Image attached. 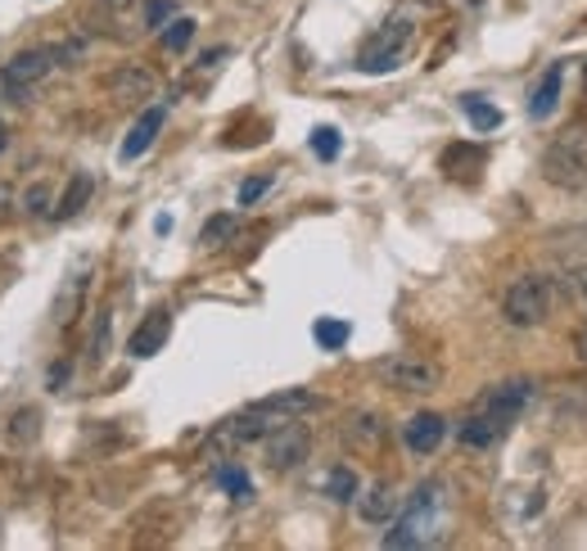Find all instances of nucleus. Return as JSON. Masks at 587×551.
Returning <instances> with one entry per match:
<instances>
[{
  "label": "nucleus",
  "mask_w": 587,
  "mask_h": 551,
  "mask_svg": "<svg viewBox=\"0 0 587 551\" xmlns=\"http://www.w3.org/2000/svg\"><path fill=\"white\" fill-rule=\"evenodd\" d=\"M533 393H538V384H533V380L510 376V380H502V384H493V389L484 393V407H480V412H488L502 429H510V425H516V421L529 412Z\"/></svg>",
  "instance_id": "obj_8"
},
{
  "label": "nucleus",
  "mask_w": 587,
  "mask_h": 551,
  "mask_svg": "<svg viewBox=\"0 0 587 551\" xmlns=\"http://www.w3.org/2000/svg\"><path fill=\"white\" fill-rule=\"evenodd\" d=\"M488 163V154L480 150V145H470V140H457L444 150V159H438V168H444V176L452 181H474L480 176V168Z\"/></svg>",
  "instance_id": "obj_15"
},
{
  "label": "nucleus",
  "mask_w": 587,
  "mask_h": 551,
  "mask_svg": "<svg viewBox=\"0 0 587 551\" xmlns=\"http://www.w3.org/2000/svg\"><path fill=\"white\" fill-rule=\"evenodd\" d=\"M448 484L444 480H429L412 493V502L402 506V516L393 520V529L384 533V547L393 551H407V547H434L448 529Z\"/></svg>",
  "instance_id": "obj_1"
},
{
  "label": "nucleus",
  "mask_w": 587,
  "mask_h": 551,
  "mask_svg": "<svg viewBox=\"0 0 587 551\" xmlns=\"http://www.w3.org/2000/svg\"><path fill=\"white\" fill-rule=\"evenodd\" d=\"M308 448H312V434H308V425L299 421V416H289V421H280L267 438H263V452H267V466L272 470H294V466H303V457H308Z\"/></svg>",
  "instance_id": "obj_7"
},
{
  "label": "nucleus",
  "mask_w": 587,
  "mask_h": 551,
  "mask_svg": "<svg viewBox=\"0 0 587 551\" xmlns=\"http://www.w3.org/2000/svg\"><path fill=\"white\" fill-rule=\"evenodd\" d=\"M14 204H19V195H14V186H0V222H10V217L19 213Z\"/></svg>",
  "instance_id": "obj_31"
},
{
  "label": "nucleus",
  "mask_w": 587,
  "mask_h": 551,
  "mask_svg": "<svg viewBox=\"0 0 587 551\" xmlns=\"http://www.w3.org/2000/svg\"><path fill=\"white\" fill-rule=\"evenodd\" d=\"M253 407H263V412H272V416H308V412H316V407H325V398H316L312 389H285V393H267V398H258Z\"/></svg>",
  "instance_id": "obj_16"
},
{
  "label": "nucleus",
  "mask_w": 587,
  "mask_h": 551,
  "mask_svg": "<svg viewBox=\"0 0 587 551\" xmlns=\"http://www.w3.org/2000/svg\"><path fill=\"white\" fill-rule=\"evenodd\" d=\"M46 380H50V389H64V380H68V361H55Z\"/></svg>",
  "instance_id": "obj_32"
},
{
  "label": "nucleus",
  "mask_w": 587,
  "mask_h": 551,
  "mask_svg": "<svg viewBox=\"0 0 587 551\" xmlns=\"http://www.w3.org/2000/svg\"><path fill=\"white\" fill-rule=\"evenodd\" d=\"M357 470L353 466H330V474H325V493H330V502H353L357 497Z\"/></svg>",
  "instance_id": "obj_22"
},
{
  "label": "nucleus",
  "mask_w": 587,
  "mask_h": 551,
  "mask_svg": "<svg viewBox=\"0 0 587 551\" xmlns=\"http://www.w3.org/2000/svg\"><path fill=\"white\" fill-rule=\"evenodd\" d=\"M87 289H91V263H78V267L68 272V280L59 285V299H55V325L59 330H68L72 321H78Z\"/></svg>",
  "instance_id": "obj_10"
},
{
  "label": "nucleus",
  "mask_w": 587,
  "mask_h": 551,
  "mask_svg": "<svg viewBox=\"0 0 587 551\" xmlns=\"http://www.w3.org/2000/svg\"><path fill=\"white\" fill-rule=\"evenodd\" d=\"M172 23V0H150V5H145V27H168Z\"/></svg>",
  "instance_id": "obj_30"
},
{
  "label": "nucleus",
  "mask_w": 587,
  "mask_h": 551,
  "mask_svg": "<svg viewBox=\"0 0 587 551\" xmlns=\"http://www.w3.org/2000/svg\"><path fill=\"white\" fill-rule=\"evenodd\" d=\"M91 191H95V181H91V172H72V181H68V191L59 195V208H55V217H59V222H68V217H78V213L87 208Z\"/></svg>",
  "instance_id": "obj_19"
},
{
  "label": "nucleus",
  "mask_w": 587,
  "mask_h": 551,
  "mask_svg": "<svg viewBox=\"0 0 587 551\" xmlns=\"http://www.w3.org/2000/svg\"><path fill=\"white\" fill-rule=\"evenodd\" d=\"M104 91L114 100H150L154 95V72L140 68V64H123L104 78Z\"/></svg>",
  "instance_id": "obj_14"
},
{
  "label": "nucleus",
  "mask_w": 587,
  "mask_h": 551,
  "mask_svg": "<svg viewBox=\"0 0 587 551\" xmlns=\"http://www.w3.org/2000/svg\"><path fill=\"white\" fill-rule=\"evenodd\" d=\"M267 191H272V176H249L244 186H240V195H235V199H240V208H249V204H258Z\"/></svg>",
  "instance_id": "obj_29"
},
{
  "label": "nucleus",
  "mask_w": 587,
  "mask_h": 551,
  "mask_svg": "<svg viewBox=\"0 0 587 551\" xmlns=\"http://www.w3.org/2000/svg\"><path fill=\"white\" fill-rule=\"evenodd\" d=\"M235 227H240V222H235L231 213H217V217H208V222H204L199 244H204V249H222V244L235 236Z\"/></svg>",
  "instance_id": "obj_24"
},
{
  "label": "nucleus",
  "mask_w": 587,
  "mask_h": 551,
  "mask_svg": "<svg viewBox=\"0 0 587 551\" xmlns=\"http://www.w3.org/2000/svg\"><path fill=\"white\" fill-rule=\"evenodd\" d=\"M398 510V493H393V484H371L366 493H357V516L366 520V525H384L389 516Z\"/></svg>",
  "instance_id": "obj_18"
},
{
  "label": "nucleus",
  "mask_w": 587,
  "mask_h": 551,
  "mask_svg": "<svg viewBox=\"0 0 587 551\" xmlns=\"http://www.w3.org/2000/svg\"><path fill=\"white\" fill-rule=\"evenodd\" d=\"M542 176L556 191H583L587 186V127L561 131L542 154Z\"/></svg>",
  "instance_id": "obj_2"
},
{
  "label": "nucleus",
  "mask_w": 587,
  "mask_h": 551,
  "mask_svg": "<svg viewBox=\"0 0 587 551\" xmlns=\"http://www.w3.org/2000/svg\"><path fill=\"white\" fill-rule=\"evenodd\" d=\"M412 36H416V23H412L407 14H393V19L371 36V42L361 46L357 68H361V72H371V78H380V72H393L402 59H407Z\"/></svg>",
  "instance_id": "obj_4"
},
{
  "label": "nucleus",
  "mask_w": 587,
  "mask_h": 551,
  "mask_svg": "<svg viewBox=\"0 0 587 551\" xmlns=\"http://www.w3.org/2000/svg\"><path fill=\"white\" fill-rule=\"evenodd\" d=\"M348 438H357V444H366V448H376L380 438H384V425H380V416H357V421L348 425Z\"/></svg>",
  "instance_id": "obj_27"
},
{
  "label": "nucleus",
  "mask_w": 587,
  "mask_h": 551,
  "mask_svg": "<svg viewBox=\"0 0 587 551\" xmlns=\"http://www.w3.org/2000/svg\"><path fill=\"white\" fill-rule=\"evenodd\" d=\"M172 335V312L168 308H154L150 317H145L136 330H131V340H127V353L131 357H154Z\"/></svg>",
  "instance_id": "obj_13"
},
{
  "label": "nucleus",
  "mask_w": 587,
  "mask_h": 551,
  "mask_svg": "<svg viewBox=\"0 0 587 551\" xmlns=\"http://www.w3.org/2000/svg\"><path fill=\"white\" fill-rule=\"evenodd\" d=\"M100 5H104V10H114V14H118V10H127V5H131V0H100Z\"/></svg>",
  "instance_id": "obj_34"
},
{
  "label": "nucleus",
  "mask_w": 587,
  "mask_h": 551,
  "mask_svg": "<svg viewBox=\"0 0 587 551\" xmlns=\"http://www.w3.org/2000/svg\"><path fill=\"white\" fill-rule=\"evenodd\" d=\"M0 150H5V131H0Z\"/></svg>",
  "instance_id": "obj_35"
},
{
  "label": "nucleus",
  "mask_w": 587,
  "mask_h": 551,
  "mask_svg": "<svg viewBox=\"0 0 587 551\" xmlns=\"http://www.w3.org/2000/svg\"><path fill=\"white\" fill-rule=\"evenodd\" d=\"M163 123H168V108H163V104H150V108H145V114L136 118V127L127 131L123 150H118V159H123V163H136V159H140V154H145V150H150V145L159 140Z\"/></svg>",
  "instance_id": "obj_11"
},
{
  "label": "nucleus",
  "mask_w": 587,
  "mask_h": 551,
  "mask_svg": "<svg viewBox=\"0 0 587 551\" xmlns=\"http://www.w3.org/2000/svg\"><path fill=\"white\" fill-rule=\"evenodd\" d=\"M348 335H353V325H348V321H335V317H321V321L312 325V340H316V348H325V353H339V348L348 344Z\"/></svg>",
  "instance_id": "obj_20"
},
{
  "label": "nucleus",
  "mask_w": 587,
  "mask_h": 551,
  "mask_svg": "<svg viewBox=\"0 0 587 551\" xmlns=\"http://www.w3.org/2000/svg\"><path fill=\"white\" fill-rule=\"evenodd\" d=\"M461 108H465V118L474 123V131H497L502 127V108L480 100V95H461Z\"/></svg>",
  "instance_id": "obj_21"
},
{
  "label": "nucleus",
  "mask_w": 587,
  "mask_h": 551,
  "mask_svg": "<svg viewBox=\"0 0 587 551\" xmlns=\"http://www.w3.org/2000/svg\"><path fill=\"white\" fill-rule=\"evenodd\" d=\"M465 5H484V0H465Z\"/></svg>",
  "instance_id": "obj_36"
},
{
  "label": "nucleus",
  "mask_w": 587,
  "mask_h": 551,
  "mask_svg": "<svg viewBox=\"0 0 587 551\" xmlns=\"http://www.w3.org/2000/svg\"><path fill=\"white\" fill-rule=\"evenodd\" d=\"M583 294H587V280H583Z\"/></svg>",
  "instance_id": "obj_38"
},
{
  "label": "nucleus",
  "mask_w": 587,
  "mask_h": 551,
  "mask_svg": "<svg viewBox=\"0 0 587 551\" xmlns=\"http://www.w3.org/2000/svg\"><path fill=\"white\" fill-rule=\"evenodd\" d=\"M502 317L510 325H520V330L542 325L546 317H552V280H546L542 272L516 276L506 285V294H502Z\"/></svg>",
  "instance_id": "obj_3"
},
{
  "label": "nucleus",
  "mask_w": 587,
  "mask_h": 551,
  "mask_svg": "<svg viewBox=\"0 0 587 551\" xmlns=\"http://www.w3.org/2000/svg\"><path fill=\"white\" fill-rule=\"evenodd\" d=\"M108 325H114V308H100L95 335H91V361H104V353H108Z\"/></svg>",
  "instance_id": "obj_28"
},
{
  "label": "nucleus",
  "mask_w": 587,
  "mask_h": 551,
  "mask_svg": "<svg viewBox=\"0 0 587 551\" xmlns=\"http://www.w3.org/2000/svg\"><path fill=\"white\" fill-rule=\"evenodd\" d=\"M217 484H222L227 497H235V502H249L253 497V480H249L240 466H222V470H217Z\"/></svg>",
  "instance_id": "obj_25"
},
{
  "label": "nucleus",
  "mask_w": 587,
  "mask_h": 551,
  "mask_svg": "<svg viewBox=\"0 0 587 551\" xmlns=\"http://www.w3.org/2000/svg\"><path fill=\"white\" fill-rule=\"evenodd\" d=\"M583 82H587V68H583Z\"/></svg>",
  "instance_id": "obj_37"
},
{
  "label": "nucleus",
  "mask_w": 587,
  "mask_h": 551,
  "mask_svg": "<svg viewBox=\"0 0 587 551\" xmlns=\"http://www.w3.org/2000/svg\"><path fill=\"white\" fill-rule=\"evenodd\" d=\"M444 438H448V421L438 412H421V416L407 421V429H402V444H407L412 457H429Z\"/></svg>",
  "instance_id": "obj_12"
},
{
  "label": "nucleus",
  "mask_w": 587,
  "mask_h": 551,
  "mask_svg": "<svg viewBox=\"0 0 587 551\" xmlns=\"http://www.w3.org/2000/svg\"><path fill=\"white\" fill-rule=\"evenodd\" d=\"M561 95H565V64L552 59V64H546V72H542V82L529 91V118L546 123L561 108Z\"/></svg>",
  "instance_id": "obj_9"
},
{
  "label": "nucleus",
  "mask_w": 587,
  "mask_h": 551,
  "mask_svg": "<svg viewBox=\"0 0 587 551\" xmlns=\"http://www.w3.org/2000/svg\"><path fill=\"white\" fill-rule=\"evenodd\" d=\"M502 434H506V429H502L488 412L465 416V421H461V429H457L461 448H470V452H488V448H497V438H502Z\"/></svg>",
  "instance_id": "obj_17"
},
{
  "label": "nucleus",
  "mask_w": 587,
  "mask_h": 551,
  "mask_svg": "<svg viewBox=\"0 0 587 551\" xmlns=\"http://www.w3.org/2000/svg\"><path fill=\"white\" fill-rule=\"evenodd\" d=\"M574 353H578V361H587V321L574 330Z\"/></svg>",
  "instance_id": "obj_33"
},
{
  "label": "nucleus",
  "mask_w": 587,
  "mask_h": 551,
  "mask_svg": "<svg viewBox=\"0 0 587 551\" xmlns=\"http://www.w3.org/2000/svg\"><path fill=\"white\" fill-rule=\"evenodd\" d=\"M339 150H344V136H339L335 127H316V131H312V154H316V159L330 163V159H339Z\"/></svg>",
  "instance_id": "obj_26"
},
{
  "label": "nucleus",
  "mask_w": 587,
  "mask_h": 551,
  "mask_svg": "<svg viewBox=\"0 0 587 551\" xmlns=\"http://www.w3.org/2000/svg\"><path fill=\"white\" fill-rule=\"evenodd\" d=\"M371 371L398 393H434L438 384H444V366L421 357V353H389L371 366Z\"/></svg>",
  "instance_id": "obj_5"
},
{
  "label": "nucleus",
  "mask_w": 587,
  "mask_h": 551,
  "mask_svg": "<svg viewBox=\"0 0 587 551\" xmlns=\"http://www.w3.org/2000/svg\"><path fill=\"white\" fill-rule=\"evenodd\" d=\"M191 36H195V19L181 14V19H172V23L159 32V46H163L168 55H181V50L191 46Z\"/></svg>",
  "instance_id": "obj_23"
},
{
  "label": "nucleus",
  "mask_w": 587,
  "mask_h": 551,
  "mask_svg": "<svg viewBox=\"0 0 587 551\" xmlns=\"http://www.w3.org/2000/svg\"><path fill=\"white\" fill-rule=\"evenodd\" d=\"M55 64H64L59 50H23V55H14L5 68H0V95L5 100H27L55 72Z\"/></svg>",
  "instance_id": "obj_6"
}]
</instances>
